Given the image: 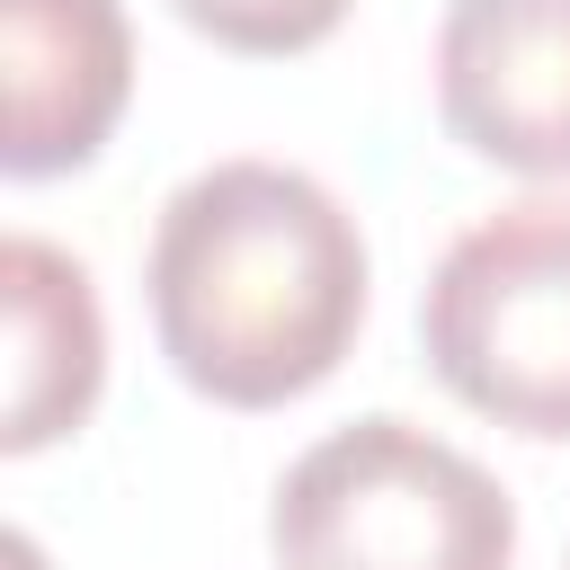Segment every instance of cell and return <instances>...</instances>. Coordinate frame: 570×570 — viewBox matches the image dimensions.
Segmentation results:
<instances>
[{"label": "cell", "instance_id": "3957f363", "mask_svg": "<svg viewBox=\"0 0 570 570\" xmlns=\"http://www.w3.org/2000/svg\"><path fill=\"white\" fill-rule=\"evenodd\" d=\"M419 347L463 410L570 436V196H525L454 232L419 294Z\"/></svg>", "mask_w": 570, "mask_h": 570}, {"label": "cell", "instance_id": "6da1fadb", "mask_svg": "<svg viewBox=\"0 0 570 570\" xmlns=\"http://www.w3.org/2000/svg\"><path fill=\"white\" fill-rule=\"evenodd\" d=\"M160 356L223 410H276L338 374L365 321L356 214L285 160L196 169L142 258Z\"/></svg>", "mask_w": 570, "mask_h": 570}, {"label": "cell", "instance_id": "5b68a950", "mask_svg": "<svg viewBox=\"0 0 570 570\" xmlns=\"http://www.w3.org/2000/svg\"><path fill=\"white\" fill-rule=\"evenodd\" d=\"M134 98L125 0H0V169L53 178L98 160Z\"/></svg>", "mask_w": 570, "mask_h": 570}, {"label": "cell", "instance_id": "7a4b0ae2", "mask_svg": "<svg viewBox=\"0 0 570 570\" xmlns=\"http://www.w3.org/2000/svg\"><path fill=\"white\" fill-rule=\"evenodd\" d=\"M267 543L276 570H508L517 508L463 445L374 410L285 463Z\"/></svg>", "mask_w": 570, "mask_h": 570}, {"label": "cell", "instance_id": "277c9868", "mask_svg": "<svg viewBox=\"0 0 570 570\" xmlns=\"http://www.w3.org/2000/svg\"><path fill=\"white\" fill-rule=\"evenodd\" d=\"M436 116L517 178H570V0H445Z\"/></svg>", "mask_w": 570, "mask_h": 570}, {"label": "cell", "instance_id": "8992f818", "mask_svg": "<svg viewBox=\"0 0 570 570\" xmlns=\"http://www.w3.org/2000/svg\"><path fill=\"white\" fill-rule=\"evenodd\" d=\"M0 303H9V419L0 445L36 454L62 428L89 419L98 383H107V321L89 294V267L62 258L36 232L0 240Z\"/></svg>", "mask_w": 570, "mask_h": 570}, {"label": "cell", "instance_id": "ba28073f", "mask_svg": "<svg viewBox=\"0 0 570 570\" xmlns=\"http://www.w3.org/2000/svg\"><path fill=\"white\" fill-rule=\"evenodd\" d=\"M561 570H570V561H561Z\"/></svg>", "mask_w": 570, "mask_h": 570}, {"label": "cell", "instance_id": "52a82bcc", "mask_svg": "<svg viewBox=\"0 0 570 570\" xmlns=\"http://www.w3.org/2000/svg\"><path fill=\"white\" fill-rule=\"evenodd\" d=\"M347 9L356 0H178V18L223 53H312Z\"/></svg>", "mask_w": 570, "mask_h": 570}]
</instances>
